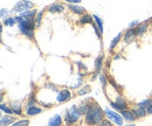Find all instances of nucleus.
<instances>
[{"label": "nucleus", "mask_w": 152, "mask_h": 126, "mask_svg": "<svg viewBox=\"0 0 152 126\" xmlns=\"http://www.w3.org/2000/svg\"><path fill=\"white\" fill-rule=\"evenodd\" d=\"M57 1H61V0H57Z\"/></svg>", "instance_id": "a19ab883"}, {"label": "nucleus", "mask_w": 152, "mask_h": 126, "mask_svg": "<svg viewBox=\"0 0 152 126\" xmlns=\"http://www.w3.org/2000/svg\"><path fill=\"white\" fill-rule=\"evenodd\" d=\"M97 126H114L113 125V123L110 122V120H108V119H104L101 124H98Z\"/></svg>", "instance_id": "473e14b6"}, {"label": "nucleus", "mask_w": 152, "mask_h": 126, "mask_svg": "<svg viewBox=\"0 0 152 126\" xmlns=\"http://www.w3.org/2000/svg\"><path fill=\"white\" fill-rule=\"evenodd\" d=\"M10 108L12 109L13 114H15V116H21L22 114V108H21L20 102H12L10 104Z\"/></svg>", "instance_id": "2eb2a0df"}, {"label": "nucleus", "mask_w": 152, "mask_h": 126, "mask_svg": "<svg viewBox=\"0 0 152 126\" xmlns=\"http://www.w3.org/2000/svg\"><path fill=\"white\" fill-rule=\"evenodd\" d=\"M10 14V11L8 9H6V8H1V11H0V17L2 19H6L8 18L7 15Z\"/></svg>", "instance_id": "7c9ffc66"}, {"label": "nucleus", "mask_w": 152, "mask_h": 126, "mask_svg": "<svg viewBox=\"0 0 152 126\" xmlns=\"http://www.w3.org/2000/svg\"><path fill=\"white\" fill-rule=\"evenodd\" d=\"M102 63H103V55H99L95 61V71L98 75H99V71L102 69Z\"/></svg>", "instance_id": "b1692460"}, {"label": "nucleus", "mask_w": 152, "mask_h": 126, "mask_svg": "<svg viewBox=\"0 0 152 126\" xmlns=\"http://www.w3.org/2000/svg\"><path fill=\"white\" fill-rule=\"evenodd\" d=\"M148 113H149V114H152V104L148 108Z\"/></svg>", "instance_id": "e433bc0d"}, {"label": "nucleus", "mask_w": 152, "mask_h": 126, "mask_svg": "<svg viewBox=\"0 0 152 126\" xmlns=\"http://www.w3.org/2000/svg\"><path fill=\"white\" fill-rule=\"evenodd\" d=\"M38 12L35 9H31V11H26L23 13L20 14V17L23 19V20H34L35 17H37Z\"/></svg>", "instance_id": "dca6fc26"}, {"label": "nucleus", "mask_w": 152, "mask_h": 126, "mask_svg": "<svg viewBox=\"0 0 152 126\" xmlns=\"http://www.w3.org/2000/svg\"><path fill=\"white\" fill-rule=\"evenodd\" d=\"M93 18H94V21H95L96 26L98 27L101 34H103V31H104V27H103V20L99 18L98 15H96V14H93Z\"/></svg>", "instance_id": "4be33fe9"}, {"label": "nucleus", "mask_w": 152, "mask_h": 126, "mask_svg": "<svg viewBox=\"0 0 152 126\" xmlns=\"http://www.w3.org/2000/svg\"><path fill=\"white\" fill-rule=\"evenodd\" d=\"M47 11L49 13H62L64 11V5L58 4V2H54V4H52V5L48 6Z\"/></svg>", "instance_id": "9b49d317"}, {"label": "nucleus", "mask_w": 152, "mask_h": 126, "mask_svg": "<svg viewBox=\"0 0 152 126\" xmlns=\"http://www.w3.org/2000/svg\"><path fill=\"white\" fill-rule=\"evenodd\" d=\"M117 58H121V55H116L115 56V60H117Z\"/></svg>", "instance_id": "4c0bfd02"}, {"label": "nucleus", "mask_w": 152, "mask_h": 126, "mask_svg": "<svg viewBox=\"0 0 152 126\" xmlns=\"http://www.w3.org/2000/svg\"><path fill=\"white\" fill-rule=\"evenodd\" d=\"M122 35H123V33H118V35H116L114 39H113V41H111V43H110V47H109V50H110V52H113L115 47L118 44V42H119L121 39H122Z\"/></svg>", "instance_id": "5701e85b"}, {"label": "nucleus", "mask_w": 152, "mask_h": 126, "mask_svg": "<svg viewBox=\"0 0 152 126\" xmlns=\"http://www.w3.org/2000/svg\"><path fill=\"white\" fill-rule=\"evenodd\" d=\"M41 112H42V109L39 106H31V108L26 109V114L29 117H34L37 114H40Z\"/></svg>", "instance_id": "6ab92c4d"}, {"label": "nucleus", "mask_w": 152, "mask_h": 126, "mask_svg": "<svg viewBox=\"0 0 152 126\" xmlns=\"http://www.w3.org/2000/svg\"><path fill=\"white\" fill-rule=\"evenodd\" d=\"M33 7H34V4L32 1H29V0H20L14 5V7L12 8V12H14V13H23L26 11H31Z\"/></svg>", "instance_id": "20e7f679"}, {"label": "nucleus", "mask_w": 152, "mask_h": 126, "mask_svg": "<svg viewBox=\"0 0 152 126\" xmlns=\"http://www.w3.org/2000/svg\"><path fill=\"white\" fill-rule=\"evenodd\" d=\"M13 123H15V118L12 114H6V116L1 117V119H0V125L1 126L12 125Z\"/></svg>", "instance_id": "ddd939ff"}, {"label": "nucleus", "mask_w": 152, "mask_h": 126, "mask_svg": "<svg viewBox=\"0 0 152 126\" xmlns=\"http://www.w3.org/2000/svg\"><path fill=\"white\" fill-rule=\"evenodd\" d=\"M42 15H43V12L41 11V12H39L38 14H37V17L34 19V23H35V26L37 27H40V25H41V19H42Z\"/></svg>", "instance_id": "bb28decb"}, {"label": "nucleus", "mask_w": 152, "mask_h": 126, "mask_svg": "<svg viewBox=\"0 0 152 126\" xmlns=\"http://www.w3.org/2000/svg\"><path fill=\"white\" fill-rule=\"evenodd\" d=\"M105 116L109 118V120L110 122H113L115 124H117V125L122 126L123 125V117H122V114L121 113H117V112H115L113 110H109V109H107L105 110Z\"/></svg>", "instance_id": "39448f33"}, {"label": "nucleus", "mask_w": 152, "mask_h": 126, "mask_svg": "<svg viewBox=\"0 0 152 126\" xmlns=\"http://www.w3.org/2000/svg\"><path fill=\"white\" fill-rule=\"evenodd\" d=\"M67 6H68L69 11H72V13H74L76 15H83V14H86V9L82 6L77 5V4H68Z\"/></svg>", "instance_id": "9d476101"}, {"label": "nucleus", "mask_w": 152, "mask_h": 126, "mask_svg": "<svg viewBox=\"0 0 152 126\" xmlns=\"http://www.w3.org/2000/svg\"><path fill=\"white\" fill-rule=\"evenodd\" d=\"M88 92H90V87H83V88H81L80 90L77 91V95L78 96H83V95H86V93H88Z\"/></svg>", "instance_id": "c85d7f7f"}, {"label": "nucleus", "mask_w": 152, "mask_h": 126, "mask_svg": "<svg viewBox=\"0 0 152 126\" xmlns=\"http://www.w3.org/2000/svg\"><path fill=\"white\" fill-rule=\"evenodd\" d=\"M68 4H78V2H81L82 0H66Z\"/></svg>", "instance_id": "c9c22d12"}, {"label": "nucleus", "mask_w": 152, "mask_h": 126, "mask_svg": "<svg viewBox=\"0 0 152 126\" xmlns=\"http://www.w3.org/2000/svg\"><path fill=\"white\" fill-rule=\"evenodd\" d=\"M132 111L134 112V114L137 116V118H144L146 116V113H148V110L146 109L143 108V106H139V105H137L136 108H133Z\"/></svg>", "instance_id": "a211bd4d"}, {"label": "nucleus", "mask_w": 152, "mask_h": 126, "mask_svg": "<svg viewBox=\"0 0 152 126\" xmlns=\"http://www.w3.org/2000/svg\"><path fill=\"white\" fill-rule=\"evenodd\" d=\"M125 126H136L134 124H128V125H125Z\"/></svg>", "instance_id": "ea45409f"}, {"label": "nucleus", "mask_w": 152, "mask_h": 126, "mask_svg": "<svg viewBox=\"0 0 152 126\" xmlns=\"http://www.w3.org/2000/svg\"><path fill=\"white\" fill-rule=\"evenodd\" d=\"M17 21H18V28H19L20 33L22 35L27 36L29 39L34 37V29H35V23L34 20H23L20 15L15 17Z\"/></svg>", "instance_id": "f03ea898"}, {"label": "nucleus", "mask_w": 152, "mask_h": 126, "mask_svg": "<svg viewBox=\"0 0 152 126\" xmlns=\"http://www.w3.org/2000/svg\"><path fill=\"white\" fill-rule=\"evenodd\" d=\"M18 21H17V18L15 17H8V18L4 19V26H7V27H12L14 25H17Z\"/></svg>", "instance_id": "412c9836"}, {"label": "nucleus", "mask_w": 152, "mask_h": 126, "mask_svg": "<svg viewBox=\"0 0 152 126\" xmlns=\"http://www.w3.org/2000/svg\"><path fill=\"white\" fill-rule=\"evenodd\" d=\"M138 25H139V21H137V20H134V21H132V22H130L129 23V28H137L138 27Z\"/></svg>", "instance_id": "72a5a7b5"}, {"label": "nucleus", "mask_w": 152, "mask_h": 126, "mask_svg": "<svg viewBox=\"0 0 152 126\" xmlns=\"http://www.w3.org/2000/svg\"><path fill=\"white\" fill-rule=\"evenodd\" d=\"M45 88H47V89H50L52 91H54V92H58V89H57L56 87L54 85V84H52V83H47L46 85H45Z\"/></svg>", "instance_id": "2f4dec72"}, {"label": "nucleus", "mask_w": 152, "mask_h": 126, "mask_svg": "<svg viewBox=\"0 0 152 126\" xmlns=\"http://www.w3.org/2000/svg\"><path fill=\"white\" fill-rule=\"evenodd\" d=\"M62 120H63V118L60 114H55L49 119L48 126H61L62 125Z\"/></svg>", "instance_id": "f3484780"}, {"label": "nucleus", "mask_w": 152, "mask_h": 126, "mask_svg": "<svg viewBox=\"0 0 152 126\" xmlns=\"http://www.w3.org/2000/svg\"><path fill=\"white\" fill-rule=\"evenodd\" d=\"M136 37H137V31H136V28H128L126 32H125V34H124V42L126 44H129V43L132 42Z\"/></svg>", "instance_id": "6e6552de"}, {"label": "nucleus", "mask_w": 152, "mask_h": 126, "mask_svg": "<svg viewBox=\"0 0 152 126\" xmlns=\"http://www.w3.org/2000/svg\"><path fill=\"white\" fill-rule=\"evenodd\" d=\"M72 97V92L68 90V89H62L57 92V97L56 101L57 103H64L67 101H69Z\"/></svg>", "instance_id": "0eeeda50"}, {"label": "nucleus", "mask_w": 152, "mask_h": 126, "mask_svg": "<svg viewBox=\"0 0 152 126\" xmlns=\"http://www.w3.org/2000/svg\"><path fill=\"white\" fill-rule=\"evenodd\" d=\"M149 22H150V26H151V28H152V18L149 20Z\"/></svg>", "instance_id": "58836bf2"}, {"label": "nucleus", "mask_w": 152, "mask_h": 126, "mask_svg": "<svg viewBox=\"0 0 152 126\" xmlns=\"http://www.w3.org/2000/svg\"><path fill=\"white\" fill-rule=\"evenodd\" d=\"M90 104H91V102L89 103L88 101L87 102H82L78 106H77V111H78V113L81 114V116H86L87 114V112H88V110L90 108Z\"/></svg>", "instance_id": "4468645a"}, {"label": "nucleus", "mask_w": 152, "mask_h": 126, "mask_svg": "<svg viewBox=\"0 0 152 126\" xmlns=\"http://www.w3.org/2000/svg\"><path fill=\"white\" fill-rule=\"evenodd\" d=\"M80 118H81V114L77 111V106L73 105L72 108H69L64 112L63 120L67 124V126H70V125H74L75 123H77L80 120Z\"/></svg>", "instance_id": "7ed1b4c3"}, {"label": "nucleus", "mask_w": 152, "mask_h": 126, "mask_svg": "<svg viewBox=\"0 0 152 126\" xmlns=\"http://www.w3.org/2000/svg\"><path fill=\"white\" fill-rule=\"evenodd\" d=\"M149 26H150V22H149V21H144V22L139 23L138 27L136 28V31H137V36H143L144 34H146V31H148Z\"/></svg>", "instance_id": "f8f14e48"}, {"label": "nucleus", "mask_w": 152, "mask_h": 126, "mask_svg": "<svg viewBox=\"0 0 152 126\" xmlns=\"http://www.w3.org/2000/svg\"><path fill=\"white\" fill-rule=\"evenodd\" d=\"M98 77H99V82H101V84H102V88L105 90V88H107V84H108V79H107V77L104 76V75H98Z\"/></svg>", "instance_id": "a878e982"}, {"label": "nucleus", "mask_w": 152, "mask_h": 126, "mask_svg": "<svg viewBox=\"0 0 152 126\" xmlns=\"http://www.w3.org/2000/svg\"><path fill=\"white\" fill-rule=\"evenodd\" d=\"M35 103H37L35 98H31V99H29V102L27 103V108H31V106H35Z\"/></svg>", "instance_id": "f704fd0d"}, {"label": "nucleus", "mask_w": 152, "mask_h": 126, "mask_svg": "<svg viewBox=\"0 0 152 126\" xmlns=\"http://www.w3.org/2000/svg\"><path fill=\"white\" fill-rule=\"evenodd\" d=\"M121 114L123 117L124 120H126L128 123H133L136 119H137V116L134 114L132 110H124V111H121Z\"/></svg>", "instance_id": "1a4fd4ad"}, {"label": "nucleus", "mask_w": 152, "mask_h": 126, "mask_svg": "<svg viewBox=\"0 0 152 126\" xmlns=\"http://www.w3.org/2000/svg\"><path fill=\"white\" fill-rule=\"evenodd\" d=\"M0 108H1V111H2V112H5L6 114H12V113H13L12 109L8 108V106H6L5 104H1V105H0Z\"/></svg>", "instance_id": "c756f323"}, {"label": "nucleus", "mask_w": 152, "mask_h": 126, "mask_svg": "<svg viewBox=\"0 0 152 126\" xmlns=\"http://www.w3.org/2000/svg\"><path fill=\"white\" fill-rule=\"evenodd\" d=\"M110 105H111V108L117 110V111H124L128 109V103L122 96H118L116 98V102H111Z\"/></svg>", "instance_id": "423d86ee"}, {"label": "nucleus", "mask_w": 152, "mask_h": 126, "mask_svg": "<svg viewBox=\"0 0 152 126\" xmlns=\"http://www.w3.org/2000/svg\"><path fill=\"white\" fill-rule=\"evenodd\" d=\"M104 114L105 111H103L96 102H91L90 108L84 116V120L89 126H97L104 120Z\"/></svg>", "instance_id": "f257e3e1"}, {"label": "nucleus", "mask_w": 152, "mask_h": 126, "mask_svg": "<svg viewBox=\"0 0 152 126\" xmlns=\"http://www.w3.org/2000/svg\"><path fill=\"white\" fill-rule=\"evenodd\" d=\"M151 104H152V99H145V101H143V102H139L137 105L143 106V108H145L146 110H148V108H149Z\"/></svg>", "instance_id": "cd10ccee"}, {"label": "nucleus", "mask_w": 152, "mask_h": 126, "mask_svg": "<svg viewBox=\"0 0 152 126\" xmlns=\"http://www.w3.org/2000/svg\"><path fill=\"white\" fill-rule=\"evenodd\" d=\"M29 125V120L28 119H22V120H17L15 123H13L11 126H28Z\"/></svg>", "instance_id": "393cba45"}, {"label": "nucleus", "mask_w": 152, "mask_h": 126, "mask_svg": "<svg viewBox=\"0 0 152 126\" xmlns=\"http://www.w3.org/2000/svg\"><path fill=\"white\" fill-rule=\"evenodd\" d=\"M93 17L90 15V14H88V13H86V14H83L81 19H80V23L81 25H93L94 22H93Z\"/></svg>", "instance_id": "aec40b11"}]
</instances>
